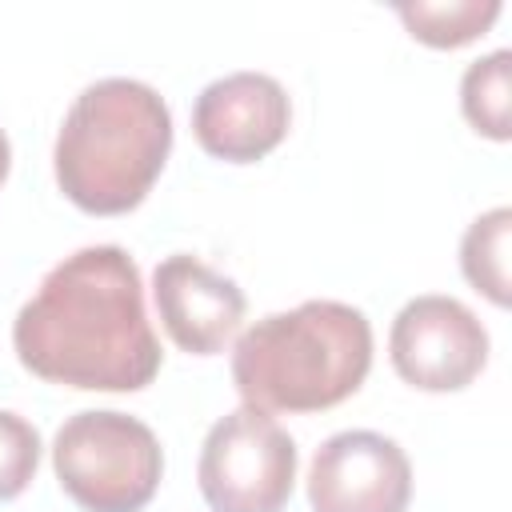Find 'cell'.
<instances>
[{"mask_svg": "<svg viewBox=\"0 0 512 512\" xmlns=\"http://www.w3.org/2000/svg\"><path fill=\"white\" fill-rule=\"evenodd\" d=\"M20 364L80 392H140L160 372L136 260L120 244L64 256L12 320Z\"/></svg>", "mask_w": 512, "mask_h": 512, "instance_id": "cell-1", "label": "cell"}, {"mask_svg": "<svg viewBox=\"0 0 512 512\" xmlns=\"http://www.w3.org/2000/svg\"><path fill=\"white\" fill-rule=\"evenodd\" d=\"M172 152L164 96L128 76L88 84L56 132V184L92 216H124L152 192Z\"/></svg>", "mask_w": 512, "mask_h": 512, "instance_id": "cell-2", "label": "cell"}, {"mask_svg": "<svg viewBox=\"0 0 512 512\" xmlns=\"http://www.w3.org/2000/svg\"><path fill=\"white\" fill-rule=\"evenodd\" d=\"M372 368V324L344 300H304L240 332L232 384L260 412H324Z\"/></svg>", "mask_w": 512, "mask_h": 512, "instance_id": "cell-3", "label": "cell"}, {"mask_svg": "<svg viewBox=\"0 0 512 512\" xmlns=\"http://www.w3.org/2000/svg\"><path fill=\"white\" fill-rule=\"evenodd\" d=\"M52 468L68 500L84 512H140L164 476L156 432L112 408H88L60 424Z\"/></svg>", "mask_w": 512, "mask_h": 512, "instance_id": "cell-4", "label": "cell"}, {"mask_svg": "<svg viewBox=\"0 0 512 512\" xmlns=\"http://www.w3.org/2000/svg\"><path fill=\"white\" fill-rule=\"evenodd\" d=\"M196 480L212 512H284L296 484V440L268 412L240 404L208 428Z\"/></svg>", "mask_w": 512, "mask_h": 512, "instance_id": "cell-5", "label": "cell"}, {"mask_svg": "<svg viewBox=\"0 0 512 512\" xmlns=\"http://www.w3.org/2000/svg\"><path fill=\"white\" fill-rule=\"evenodd\" d=\"M388 356L404 384L420 392H460L488 364V332L468 304L428 292L396 312Z\"/></svg>", "mask_w": 512, "mask_h": 512, "instance_id": "cell-6", "label": "cell"}, {"mask_svg": "<svg viewBox=\"0 0 512 512\" xmlns=\"http://www.w3.org/2000/svg\"><path fill=\"white\" fill-rule=\"evenodd\" d=\"M408 500V452L384 432H336L316 448L308 464L312 512H408Z\"/></svg>", "mask_w": 512, "mask_h": 512, "instance_id": "cell-7", "label": "cell"}, {"mask_svg": "<svg viewBox=\"0 0 512 512\" xmlns=\"http://www.w3.org/2000/svg\"><path fill=\"white\" fill-rule=\"evenodd\" d=\"M292 124L288 92L268 72H228L192 104L196 144L224 164L264 160Z\"/></svg>", "mask_w": 512, "mask_h": 512, "instance_id": "cell-8", "label": "cell"}, {"mask_svg": "<svg viewBox=\"0 0 512 512\" xmlns=\"http://www.w3.org/2000/svg\"><path fill=\"white\" fill-rule=\"evenodd\" d=\"M152 300L164 332L192 356H216L240 332L248 300L236 280L220 276L204 260L176 252L152 272Z\"/></svg>", "mask_w": 512, "mask_h": 512, "instance_id": "cell-9", "label": "cell"}, {"mask_svg": "<svg viewBox=\"0 0 512 512\" xmlns=\"http://www.w3.org/2000/svg\"><path fill=\"white\" fill-rule=\"evenodd\" d=\"M396 16L420 44L460 48L496 24L500 0H400Z\"/></svg>", "mask_w": 512, "mask_h": 512, "instance_id": "cell-10", "label": "cell"}, {"mask_svg": "<svg viewBox=\"0 0 512 512\" xmlns=\"http://www.w3.org/2000/svg\"><path fill=\"white\" fill-rule=\"evenodd\" d=\"M460 108L468 124L488 140L512 136V52L496 48L464 68Z\"/></svg>", "mask_w": 512, "mask_h": 512, "instance_id": "cell-11", "label": "cell"}, {"mask_svg": "<svg viewBox=\"0 0 512 512\" xmlns=\"http://www.w3.org/2000/svg\"><path fill=\"white\" fill-rule=\"evenodd\" d=\"M508 236H512V208H492L476 216L460 240V272L464 280L484 292L496 308L508 304Z\"/></svg>", "mask_w": 512, "mask_h": 512, "instance_id": "cell-12", "label": "cell"}, {"mask_svg": "<svg viewBox=\"0 0 512 512\" xmlns=\"http://www.w3.org/2000/svg\"><path fill=\"white\" fill-rule=\"evenodd\" d=\"M36 464H40V432L24 416L0 408V504L16 500L32 484Z\"/></svg>", "mask_w": 512, "mask_h": 512, "instance_id": "cell-13", "label": "cell"}, {"mask_svg": "<svg viewBox=\"0 0 512 512\" xmlns=\"http://www.w3.org/2000/svg\"><path fill=\"white\" fill-rule=\"evenodd\" d=\"M8 164H12V148H8V136L0 132V184H4V176H8Z\"/></svg>", "mask_w": 512, "mask_h": 512, "instance_id": "cell-14", "label": "cell"}]
</instances>
